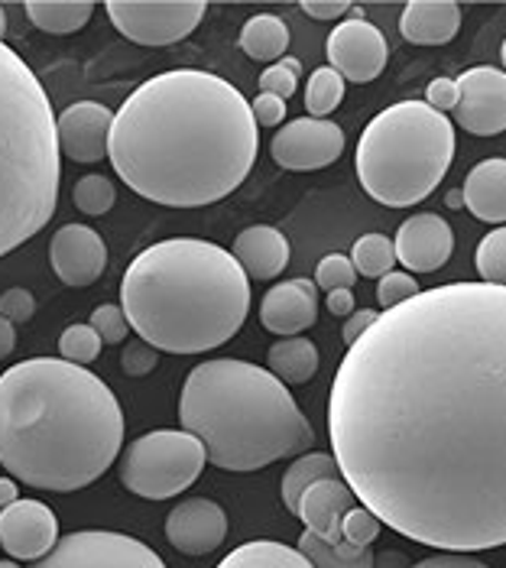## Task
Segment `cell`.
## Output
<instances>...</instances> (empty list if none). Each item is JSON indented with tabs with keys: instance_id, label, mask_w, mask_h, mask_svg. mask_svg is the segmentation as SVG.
<instances>
[{
	"instance_id": "5bb4252c",
	"label": "cell",
	"mask_w": 506,
	"mask_h": 568,
	"mask_svg": "<svg viewBox=\"0 0 506 568\" xmlns=\"http://www.w3.org/2000/svg\"><path fill=\"white\" fill-rule=\"evenodd\" d=\"M49 263L65 286H91L108 270V244L88 224H65L52 234Z\"/></svg>"
},
{
	"instance_id": "ba28073f",
	"label": "cell",
	"mask_w": 506,
	"mask_h": 568,
	"mask_svg": "<svg viewBox=\"0 0 506 568\" xmlns=\"http://www.w3.org/2000/svg\"><path fill=\"white\" fill-rule=\"evenodd\" d=\"M209 465L202 438L185 429H156L133 438L121 458V484L143 500H169L199 481Z\"/></svg>"
},
{
	"instance_id": "f907efd6",
	"label": "cell",
	"mask_w": 506,
	"mask_h": 568,
	"mask_svg": "<svg viewBox=\"0 0 506 568\" xmlns=\"http://www.w3.org/2000/svg\"><path fill=\"white\" fill-rule=\"evenodd\" d=\"M17 500H20L17 481H13V478H0V514H3L10 504H17Z\"/></svg>"
},
{
	"instance_id": "cb8c5ba5",
	"label": "cell",
	"mask_w": 506,
	"mask_h": 568,
	"mask_svg": "<svg viewBox=\"0 0 506 568\" xmlns=\"http://www.w3.org/2000/svg\"><path fill=\"white\" fill-rule=\"evenodd\" d=\"M266 371L283 384H308L318 371V348L302 335L280 338L266 351Z\"/></svg>"
},
{
	"instance_id": "4dcf8cb0",
	"label": "cell",
	"mask_w": 506,
	"mask_h": 568,
	"mask_svg": "<svg viewBox=\"0 0 506 568\" xmlns=\"http://www.w3.org/2000/svg\"><path fill=\"white\" fill-rule=\"evenodd\" d=\"M341 101H344V79L332 65L315 69L305 85V108L312 111V118H328Z\"/></svg>"
},
{
	"instance_id": "bcb514c9",
	"label": "cell",
	"mask_w": 506,
	"mask_h": 568,
	"mask_svg": "<svg viewBox=\"0 0 506 568\" xmlns=\"http://www.w3.org/2000/svg\"><path fill=\"white\" fill-rule=\"evenodd\" d=\"M302 10L315 20H337L351 13V3L347 0H302Z\"/></svg>"
},
{
	"instance_id": "8fae6325",
	"label": "cell",
	"mask_w": 506,
	"mask_h": 568,
	"mask_svg": "<svg viewBox=\"0 0 506 568\" xmlns=\"http://www.w3.org/2000/svg\"><path fill=\"white\" fill-rule=\"evenodd\" d=\"M270 153L276 166L293 173L325 170L344 153V131L328 118H298L276 131Z\"/></svg>"
},
{
	"instance_id": "7bdbcfd3",
	"label": "cell",
	"mask_w": 506,
	"mask_h": 568,
	"mask_svg": "<svg viewBox=\"0 0 506 568\" xmlns=\"http://www.w3.org/2000/svg\"><path fill=\"white\" fill-rule=\"evenodd\" d=\"M253 121L260 128H280L286 121V101L276 98V94H256L251 104Z\"/></svg>"
},
{
	"instance_id": "9c48e42d",
	"label": "cell",
	"mask_w": 506,
	"mask_h": 568,
	"mask_svg": "<svg viewBox=\"0 0 506 568\" xmlns=\"http://www.w3.org/2000/svg\"><path fill=\"white\" fill-rule=\"evenodd\" d=\"M33 568H166V562L133 536L82 529L62 536Z\"/></svg>"
},
{
	"instance_id": "ffe728a7",
	"label": "cell",
	"mask_w": 506,
	"mask_h": 568,
	"mask_svg": "<svg viewBox=\"0 0 506 568\" xmlns=\"http://www.w3.org/2000/svg\"><path fill=\"white\" fill-rule=\"evenodd\" d=\"M357 507V497L351 490V484L344 481L341 475L337 478H325V481H315L298 500L295 507V517L302 520V526L308 532H315L318 539L341 546L344 536H341V520L344 514Z\"/></svg>"
},
{
	"instance_id": "3957f363",
	"label": "cell",
	"mask_w": 506,
	"mask_h": 568,
	"mask_svg": "<svg viewBox=\"0 0 506 568\" xmlns=\"http://www.w3.org/2000/svg\"><path fill=\"white\" fill-rule=\"evenodd\" d=\"M124 413L111 387L62 357H30L0 377V465L40 490H82L121 455Z\"/></svg>"
},
{
	"instance_id": "816d5d0a",
	"label": "cell",
	"mask_w": 506,
	"mask_h": 568,
	"mask_svg": "<svg viewBox=\"0 0 506 568\" xmlns=\"http://www.w3.org/2000/svg\"><path fill=\"white\" fill-rule=\"evenodd\" d=\"M445 205H448V209H455V212H462V209H464V192H462V189H455V192H448V199H445Z\"/></svg>"
},
{
	"instance_id": "6da1fadb",
	"label": "cell",
	"mask_w": 506,
	"mask_h": 568,
	"mask_svg": "<svg viewBox=\"0 0 506 568\" xmlns=\"http://www.w3.org/2000/svg\"><path fill=\"white\" fill-rule=\"evenodd\" d=\"M328 436L383 526L442 552L506 546V286L383 308L337 367Z\"/></svg>"
},
{
	"instance_id": "681fc988",
	"label": "cell",
	"mask_w": 506,
	"mask_h": 568,
	"mask_svg": "<svg viewBox=\"0 0 506 568\" xmlns=\"http://www.w3.org/2000/svg\"><path fill=\"white\" fill-rule=\"evenodd\" d=\"M374 568H409V559L396 549H383L374 552Z\"/></svg>"
},
{
	"instance_id": "7c38bea8",
	"label": "cell",
	"mask_w": 506,
	"mask_h": 568,
	"mask_svg": "<svg viewBox=\"0 0 506 568\" xmlns=\"http://www.w3.org/2000/svg\"><path fill=\"white\" fill-rule=\"evenodd\" d=\"M462 101L455 108L458 128L474 136L506 131V72L494 65H474L458 79Z\"/></svg>"
},
{
	"instance_id": "7402d4cb",
	"label": "cell",
	"mask_w": 506,
	"mask_h": 568,
	"mask_svg": "<svg viewBox=\"0 0 506 568\" xmlns=\"http://www.w3.org/2000/svg\"><path fill=\"white\" fill-rule=\"evenodd\" d=\"M462 27V7L455 0H409L399 17L403 40L416 45H445Z\"/></svg>"
},
{
	"instance_id": "ab89813d",
	"label": "cell",
	"mask_w": 506,
	"mask_h": 568,
	"mask_svg": "<svg viewBox=\"0 0 506 568\" xmlns=\"http://www.w3.org/2000/svg\"><path fill=\"white\" fill-rule=\"evenodd\" d=\"M156 364H160V351L153 348V345H146L143 338L124 345L121 367H124V374H130V377H146L150 371H156Z\"/></svg>"
},
{
	"instance_id": "e0dca14e",
	"label": "cell",
	"mask_w": 506,
	"mask_h": 568,
	"mask_svg": "<svg viewBox=\"0 0 506 568\" xmlns=\"http://www.w3.org/2000/svg\"><path fill=\"white\" fill-rule=\"evenodd\" d=\"M166 539L182 556H209L227 539V514L209 497H189L166 517Z\"/></svg>"
},
{
	"instance_id": "603a6c76",
	"label": "cell",
	"mask_w": 506,
	"mask_h": 568,
	"mask_svg": "<svg viewBox=\"0 0 506 568\" xmlns=\"http://www.w3.org/2000/svg\"><path fill=\"white\" fill-rule=\"evenodd\" d=\"M464 209L480 221H506V160L494 156L477 163L464 179Z\"/></svg>"
},
{
	"instance_id": "8992f818",
	"label": "cell",
	"mask_w": 506,
	"mask_h": 568,
	"mask_svg": "<svg viewBox=\"0 0 506 568\" xmlns=\"http://www.w3.org/2000/svg\"><path fill=\"white\" fill-rule=\"evenodd\" d=\"M59 133L33 69L0 40V257L55 215Z\"/></svg>"
},
{
	"instance_id": "8d00e7d4",
	"label": "cell",
	"mask_w": 506,
	"mask_h": 568,
	"mask_svg": "<svg viewBox=\"0 0 506 568\" xmlns=\"http://www.w3.org/2000/svg\"><path fill=\"white\" fill-rule=\"evenodd\" d=\"M357 280V270L351 257L344 254H328L318 261V270H315V286H322L325 293H335V290H351Z\"/></svg>"
},
{
	"instance_id": "b9f144b4",
	"label": "cell",
	"mask_w": 506,
	"mask_h": 568,
	"mask_svg": "<svg viewBox=\"0 0 506 568\" xmlns=\"http://www.w3.org/2000/svg\"><path fill=\"white\" fill-rule=\"evenodd\" d=\"M458 101H462V91H458L455 79H435V82H428V88H425V104L435 108L438 114L455 111Z\"/></svg>"
},
{
	"instance_id": "7dc6e473",
	"label": "cell",
	"mask_w": 506,
	"mask_h": 568,
	"mask_svg": "<svg viewBox=\"0 0 506 568\" xmlns=\"http://www.w3.org/2000/svg\"><path fill=\"white\" fill-rule=\"evenodd\" d=\"M328 312H332V315H341V318L354 315V293H351V290H335V293H328Z\"/></svg>"
},
{
	"instance_id": "4fadbf2b",
	"label": "cell",
	"mask_w": 506,
	"mask_h": 568,
	"mask_svg": "<svg viewBox=\"0 0 506 568\" xmlns=\"http://www.w3.org/2000/svg\"><path fill=\"white\" fill-rule=\"evenodd\" d=\"M328 62L344 82H354V85H367L374 82L386 59H389V45L383 40L374 23L367 20H344L337 23L328 37Z\"/></svg>"
},
{
	"instance_id": "f1b7e54d",
	"label": "cell",
	"mask_w": 506,
	"mask_h": 568,
	"mask_svg": "<svg viewBox=\"0 0 506 568\" xmlns=\"http://www.w3.org/2000/svg\"><path fill=\"white\" fill-rule=\"evenodd\" d=\"M315 568H374V549H354V546H332L325 539H318L315 532H302L298 546H295Z\"/></svg>"
},
{
	"instance_id": "60d3db41",
	"label": "cell",
	"mask_w": 506,
	"mask_h": 568,
	"mask_svg": "<svg viewBox=\"0 0 506 568\" xmlns=\"http://www.w3.org/2000/svg\"><path fill=\"white\" fill-rule=\"evenodd\" d=\"M33 312H37V300H33V293H30V290L13 286V290L0 293V315H3L7 322L23 325V322H30V318H33Z\"/></svg>"
},
{
	"instance_id": "1f68e13d",
	"label": "cell",
	"mask_w": 506,
	"mask_h": 568,
	"mask_svg": "<svg viewBox=\"0 0 506 568\" xmlns=\"http://www.w3.org/2000/svg\"><path fill=\"white\" fill-rule=\"evenodd\" d=\"M72 202L84 215H108L111 205L118 202V189L108 175H82L72 189Z\"/></svg>"
},
{
	"instance_id": "277c9868",
	"label": "cell",
	"mask_w": 506,
	"mask_h": 568,
	"mask_svg": "<svg viewBox=\"0 0 506 568\" xmlns=\"http://www.w3.org/2000/svg\"><path fill=\"white\" fill-rule=\"evenodd\" d=\"M121 308L146 345L202 354L241 332L251 312V283L224 247L175 237L133 257L121 283Z\"/></svg>"
},
{
	"instance_id": "836d02e7",
	"label": "cell",
	"mask_w": 506,
	"mask_h": 568,
	"mask_svg": "<svg viewBox=\"0 0 506 568\" xmlns=\"http://www.w3.org/2000/svg\"><path fill=\"white\" fill-rule=\"evenodd\" d=\"M59 354H62V361H72V364L84 367V364L98 361L101 338L91 325H69L59 338Z\"/></svg>"
},
{
	"instance_id": "2e32d148",
	"label": "cell",
	"mask_w": 506,
	"mask_h": 568,
	"mask_svg": "<svg viewBox=\"0 0 506 568\" xmlns=\"http://www.w3.org/2000/svg\"><path fill=\"white\" fill-rule=\"evenodd\" d=\"M59 542V520L40 500H17L0 514V546L23 562H37Z\"/></svg>"
},
{
	"instance_id": "5b68a950",
	"label": "cell",
	"mask_w": 506,
	"mask_h": 568,
	"mask_svg": "<svg viewBox=\"0 0 506 568\" xmlns=\"http://www.w3.org/2000/svg\"><path fill=\"white\" fill-rule=\"evenodd\" d=\"M179 423L202 438L221 471H260L312 448L315 429L266 367L237 357L202 361L182 384Z\"/></svg>"
},
{
	"instance_id": "c3c4849f",
	"label": "cell",
	"mask_w": 506,
	"mask_h": 568,
	"mask_svg": "<svg viewBox=\"0 0 506 568\" xmlns=\"http://www.w3.org/2000/svg\"><path fill=\"white\" fill-rule=\"evenodd\" d=\"M17 348V325L13 322H7L3 315H0V361L3 357H10Z\"/></svg>"
},
{
	"instance_id": "83f0119b",
	"label": "cell",
	"mask_w": 506,
	"mask_h": 568,
	"mask_svg": "<svg viewBox=\"0 0 506 568\" xmlns=\"http://www.w3.org/2000/svg\"><path fill=\"white\" fill-rule=\"evenodd\" d=\"M337 475H341V471H337V462L332 455H325V452H312V455L295 458L293 465L286 468V475H283V484H280L286 510H293L295 514L302 494H305L312 484L325 481V478H337Z\"/></svg>"
},
{
	"instance_id": "d590c367",
	"label": "cell",
	"mask_w": 506,
	"mask_h": 568,
	"mask_svg": "<svg viewBox=\"0 0 506 568\" xmlns=\"http://www.w3.org/2000/svg\"><path fill=\"white\" fill-rule=\"evenodd\" d=\"M380 520L361 504V507H351L341 520V536H344V546H354V549H367L374 539L380 536Z\"/></svg>"
},
{
	"instance_id": "db71d44e",
	"label": "cell",
	"mask_w": 506,
	"mask_h": 568,
	"mask_svg": "<svg viewBox=\"0 0 506 568\" xmlns=\"http://www.w3.org/2000/svg\"><path fill=\"white\" fill-rule=\"evenodd\" d=\"M0 568H20L17 562H0Z\"/></svg>"
},
{
	"instance_id": "f546056e",
	"label": "cell",
	"mask_w": 506,
	"mask_h": 568,
	"mask_svg": "<svg viewBox=\"0 0 506 568\" xmlns=\"http://www.w3.org/2000/svg\"><path fill=\"white\" fill-rule=\"evenodd\" d=\"M351 263H354V270L361 273V276H386V273H393V263H396V247H393V241L386 237V234H364V237H357L354 241V247H351Z\"/></svg>"
},
{
	"instance_id": "30bf717a",
	"label": "cell",
	"mask_w": 506,
	"mask_h": 568,
	"mask_svg": "<svg viewBox=\"0 0 506 568\" xmlns=\"http://www.w3.org/2000/svg\"><path fill=\"white\" fill-rule=\"evenodd\" d=\"M108 17L130 43L172 45L202 23L205 0H111Z\"/></svg>"
},
{
	"instance_id": "d4e9b609",
	"label": "cell",
	"mask_w": 506,
	"mask_h": 568,
	"mask_svg": "<svg viewBox=\"0 0 506 568\" xmlns=\"http://www.w3.org/2000/svg\"><path fill=\"white\" fill-rule=\"evenodd\" d=\"M241 49L256 62H280L290 49V27L283 17L256 13L241 30Z\"/></svg>"
},
{
	"instance_id": "f6af8a7d",
	"label": "cell",
	"mask_w": 506,
	"mask_h": 568,
	"mask_svg": "<svg viewBox=\"0 0 506 568\" xmlns=\"http://www.w3.org/2000/svg\"><path fill=\"white\" fill-rule=\"evenodd\" d=\"M377 318H380V312H371V308H354V315H347L344 332H341V335H344V345L351 348V345H354V342H357V338H361V335H364Z\"/></svg>"
},
{
	"instance_id": "e575fe53",
	"label": "cell",
	"mask_w": 506,
	"mask_h": 568,
	"mask_svg": "<svg viewBox=\"0 0 506 568\" xmlns=\"http://www.w3.org/2000/svg\"><path fill=\"white\" fill-rule=\"evenodd\" d=\"M302 75V62L293 55H283L280 62H273L263 75H260V94H276V98H293Z\"/></svg>"
},
{
	"instance_id": "d6a6232c",
	"label": "cell",
	"mask_w": 506,
	"mask_h": 568,
	"mask_svg": "<svg viewBox=\"0 0 506 568\" xmlns=\"http://www.w3.org/2000/svg\"><path fill=\"white\" fill-rule=\"evenodd\" d=\"M474 266H477V273H480L484 283L506 286V227L490 231V234L477 244Z\"/></svg>"
},
{
	"instance_id": "ac0fdd59",
	"label": "cell",
	"mask_w": 506,
	"mask_h": 568,
	"mask_svg": "<svg viewBox=\"0 0 506 568\" xmlns=\"http://www.w3.org/2000/svg\"><path fill=\"white\" fill-rule=\"evenodd\" d=\"M393 247H396V261L406 266V273H432L452 257L455 231L445 219L422 212L399 224Z\"/></svg>"
},
{
	"instance_id": "52a82bcc",
	"label": "cell",
	"mask_w": 506,
	"mask_h": 568,
	"mask_svg": "<svg viewBox=\"0 0 506 568\" xmlns=\"http://www.w3.org/2000/svg\"><path fill=\"white\" fill-rule=\"evenodd\" d=\"M455 160V128L425 101H399L364 128L357 143V179L386 209L428 199Z\"/></svg>"
},
{
	"instance_id": "74e56055",
	"label": "cell",
	"mask_w": 506,
	"mask_h": 568,
	"mask_svg": "<svg viewBox=\"0 0 506 568\" xmlns=\"http://www.w3.org/2000/svg\"><path fill=\"white\" fill-rule=\"evenodd\" d=\"M88 325L98 332L101 345H121L126 338V332H130V322H126L124 308L114 306V303H104V306L94 308Z\"/></svg>"
},
{
	"instance_id": "484cf974",
	"label": "cell",
	"mask_w": 506,
	"mask_h": 568,
	"mask_svg": "<svg viewBox=\"0 0 506 568\" xmlns=\"http://www.w3.org/2000/svg\"><path fill=\"white\" fill-rule=\"evenodd\" d=\"M91 13H94L91 0H30L27 3V17L33 20V27H40L42 33H52V37L79 33L91 20Z\"/></svg>"
},
{
	"instance_id": "d6986e66",
	"label": "cell",
	"mask_w": 506,
	"mask_h": 568,
	"mask_svg": "<svg viewBox=\"0 0 506 568\" xmlns=\"http://www.w3.org/2000/svg\"><path fill=\"white\" fill-rule=\"evenodd\" d=\"M318 318V286L315 280H286L266 290L260 303V322L273 335H302Z\"/></svg>"
},
{
	"instance_id": "f5cc1de1",
	"label": "cell",
	"mask_w": 506,
	"mask_h": 568,
	"mask_svg": "<svg viewBox=\"0 0 506 568\" xmlns=\"http://www.w3.org/2000/svg\"><path fill=\"white\" fill-rule=\"evenodd\" d=\"M3 33H7V13H3V7H0V40H3Z\"/></svg>"
},
{
	"instance_id": "7a4b0ae2",
	"label": "cell",
	"mask_w": 506,
	"mask_h": 568,
	"mask_svg": "<svg viewBox=\"0 0 506 568\" xmlns=\"http://www.w3.org/2000/svg\"><path fill=\"white\" fill-rule=\"evenodd\" d=\"M251 101L221 75L175 69L136 88L114 114L108 156L136 195L166 209L227 199L256 163Z\"/></svg>"
},
{
	"instance_id": "9a60e30c",
	"label": "cell",
	"mask_w": 506,
	"mask_h": 568,
	"mask_svg": "<svg viewBox=\"0 0 506 568\" xmlns=\"http://www.w3.org/2000/svg\"><path fill=\"white\" fill-rule=\"evenodd\" d=\"M111 128H114L111 108L98 101H79L55 118L59 153H65L72 163H98L108 156Z\"/></svg>"
},
{
	"instance_id": "11a10c76",
	"label": "cell",
	"mask_w": 506,
	"mask_h": 568,
	"mask_svg": "<svg viewBox=\"0 0 506 568\" xmlns=\"http://www.w3.org/2000/svg\"><path fill=\"white\" fill-rule=\"evenodd\" d=\"M500 55H504V72H506V40H504V49H500Z\"/></svg>"
},
{
	"instance_id": "f35d334b",
	"label": "cell",
	"mask_w": 506,
	"mask_h": 568,
	"mask_svg": "<svg viewBox=\"0 0 506 568\" xmlns=\"http://www.w3.org/2000/svg\"><path fill=\"white\" fill-rule=\"evenodd\" d=\"M419 283H416V276L413 273H399V270H393V273H386V276H380L377 283V303L383 308H396L399 303H409L413 296H419Z\"/></svg>"
},
{
	"instance_id": "ee69618b",
	"label": "cell",
	"mask_w": 506,
	"mask_h": 568,
	"mask_svg": "<svg viewBox=\"0 0 506 568\" xmlns=\"http://www.w3.org/2000/svg\"><path fill=\"white\" fill-rule=\"evenodd\" d=\"M409 568H490L484 566L480 559H474L470 552H435L428 559H419L416 566Z\"/></svg>"
},
{
	"instance_id": "44dd1931",
	"label": "cell",
	"mask_w": 506,
	"mask_h": 568,
	"mask_svg": "<svg viewBox=\"0 0 506 568\" xmlns=\"http://www.w3.org/2000/svg\"><path fill=\"white\" fill-rule=\"evenodd\" d=\"M231 254L247 273V280H276L290 263V241L270 224H253L234 237Z\"/></svg>"
},
{
	"instance_id": "4316f807",
	"label": "cell",
	"mask_w": 506,
	"mask_h": 568,
	"mask_svg": "<svg viewBox=\"0 0 506 568\" xmlns=\"http://www.w3.org/2000/svg\"><path fill=\"white\" fill-rule=\"evenodd\" d=\"M217 568H315L298 549L286 542H273V539H253L237 546L234 552H227V559H221Z\"/></svg>"
}]
</instances>
